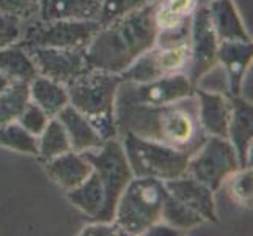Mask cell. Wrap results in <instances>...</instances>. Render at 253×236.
I'll return each mask as SVG.
<instances>
[{
    "instance_id": "cell-36",
    "label": "cell",
    "mask_w": 253,
    "mask_h": 236,
    "mask_svg": "<svg viewBox=\"0 0 253 236\" xmlns=\"http://www.w3.org/2000/svg\"><path fill=\"white\" fill-rule=\"evenodd\" d=\"M14 82L11 81V79L10 77H8V76H5V74H2V73H0V93H3L6 89H8V87H11Z\"/></svg>"
},
{
    "instance_id": "cell-17",
    "label": "cell",
    "mask_w": 253,
    "mask_h": 236,
    "mask_svg": "<svg viewBox=\"0 0 253 236\" xmlns=\"http://www.w3.org/2000/svg\"><path fill=\"white\" fill-rule=\"evenodd\" d=\"M42 164L47 177L65 192L82 185L93 172L91 164L86 161V157L73 150L52 157Z\"/></svg>"
},
{
    "instance_id": "cell-8",
    "label": "cell",
    "mask_w": 253,
    "mask_h": 236,
    "mask_svg": "<svg viewBox=\"0 0 253 236\" xmlns=\"http://www.w3.org/2000/svg\"><path fill=\"white\" fill-rule=\"evenodd\" d=\"M238 169H241V164L228 139L208 136L198 150L189 157L187 175L217 192L223 188L225 180Z\"/></svg>"
},
{
    "instance_id": "cell-24",
    "label": "cell",
    "mask_w": 253,
    "mask_h": 236,
    "mask_svg": "<svg viewBox=\"0 0 253 236\" xmlns=\"http://www.w3.org/2000/svg\"><path fill=\"white\" fill-rule=\"evenodd\" d=\"M0 73L13 82H30L38 76L32 57L22 46L16 45L0 49Z\"/></svg>"
},
{
    "instance_id": "cell-38",
    "label": "cell",
    "mask_w": 253,
    "mask_h": 236,
    "mask_svg": "<svg viewBox=\"0 0 253 236\" xmlns=\"http://www.w3.org/2000/svg\"><path fill=\"white\" fill-rule=\"evenodd\" d=\"M42 2H44V0H42Z\"/></svg>"
},
{
    "instance_id": "cell-9",
    "label": "cell",
    "mask_w": 253,
    "mask_h": 236,
    "mask_svg": "<svg viewBox=\"0 0 253 236\" xmlns=\"http://www.w3.org/2000/svg\"><path fill=\"white\" fill-rule=\"evenodd\" d=\"M197 85L192 84L186 73L164 76L148 82H127L123 81L118 87L115 104H161L176 102L195 94Z\"/></svg>"
},
{
    "instance_id": "cell-31",
    "label": "cell",
    "mask_w": 253,
    "mask_h": 236,
    "mask_svg": "<svg viewBox=\"0 0 253 236\" xmlns=\"http://www.w3.org/2000/svg\"><path fill=\"white\" fill-rule=\"evenodd\" d=\"M42 0H0V13L13 17L22 24L38 19Z\"/></svg>"
},
{
    "instance_id": "cell-29",
    "label": "cell",
    "mask_w": 253,
    "mask_h": 236,
    "mask_svg": "<svg viewBox=\"0 0 253 236\" xmlns=\"http://www.w3.org/2000/svg\"><path fill=\"white\" fill-rule=\"evenodd\" d=\"M223 186L230 198L236 205L252 209L253 203V170L250 167H241L225 180Z\"/></svg>"
},
{
    "instance_id": "cell-21",
    "label": "cell",
    "mask_w": 253,
    "mask_h": 236,
    "mask_svg": "<svg viewBox=\"0 0 253 236\" xmlns=\"http://www.w3.org/2000/svg\"><path fill=\"white\" fill-rule=\"evenodd\" d=\"M198 6V0H156L153 17L158 33L186 27Z\"/></svg>"
},
{
    "instance_id": "cell-37",
    "label": "cell",
    "mask_w": 253,
    "mask_h": 236,
    "mask_svg": "<svg viewBox=\"0 0 253 236\" xmlns=\"http://www.w3.org/2000/svg\"><path fill=\"white\" fill-rule=\"evenodd\" d=\"M209 2H211V0H198V5H206Z\"/></svg>"
},
{
    "instance_id": "cell-16",
    "label": "cell",
    "mask_w": 253,
    "mask_h": 236,
    "mask_svg": "<svg viewBox=\"0 0 253 236\" xmlns=\"http://www.w3.org/2000/svg\"><path fill=\"white\" fill-rule=\"evenodd\" d=\"M231 115L228 123V141L234 146L241 167L252 165L253 141V106L246 96H230Z\"/></svg>"
},
{
    "instance_id": "cell-15",
    "label": "cell",
    "mask_w": 253,
    "mask_h": 236,
    "mask_svg": "<svg viewBox=\"0 0 253 236\" xmlns=\"http://www.w3.org/2000/svg\"><path fill=\"white\" fill-rule=\"evenodd\" d=\"M253 58V43L250 41H220L217 49V65L225 69L228 96L242 94L249 68Z\"/></svg>"
},
{
    "instance_id": "cell-34",
    "label": "cell",
    "mask_w": 253,
    "mask_h": 236,
    "mask_svg": "<svg viewBox=\"0 0 253 236\" xmlns=\"http://www.w3.org/2000/svg\"><path fill=\"white\" fill-rule=\"evenodd\" d=\"M81 235H90V236H123L120 227L110 221V222H98V221H90L88 225H85Z\"/></svg>"
},
{
    "instance_id": "cell-18",
    "label": "cell",
    "mask_w": 253,
    "mask_h": 236,
    "mask_svg": "<svg viewBox=\"0 0 253 236\" xmlns=\"http://www.w3.org/2000/svg\"><path fill=\"white\" fill-rule=\"evenodd\" d=\"M206 6L219 41L252 40L233 0H211Z\"/></svg>"
},
{
    "instance_id": "cell-3",
    "label": "cell",
    "mask_w": 253,
    "mask_h": 236,
    "mask_svg": "<svg viewBox=\"0 0 253 236\" xmlns=\"http://www.w3.org/2000/svg\"><path fill=\"white\" fill-rule=\"evenodd\" d=\"M121 82L120 74L91 69L66 85L69 104L88 118L104 141L118 137L115 101Z\"/></svg>"
},
{
    "instance_id": "cell-35",
    "label": "cell",
    "mask_w": 253,
    "mask_h": 236,
    "mask_svg": "<svg viewBox=\"0 0 253 236\" xmlns=\"http://www.w3.org/2000/svg\"><path fill=\"white\" fill-rule=\"evenodd\" d=\"M145 235H150V236H178L182 235L181 232H178L176 229H173L169 224H165L162 221L156 222L154 225H151L150 229L146 230Z\"/></svg>"
},
{
    "instance_id": "cell-20",
    "label": "cell",
    "mask_w": 253,
    "mask_h": 236,
    "mask_svg": "<svg viewBox=\"0 0 253 236\" xmlns=\"http://www.w3.org/2000/svg\"><path fill=\"white\" fill-rule=\"evenodd\" d=\"M102 0H44L40 19H71L96 21L101 11Z\"/></svg>"
},
{
    "instance_id": "cell-6",
    "label": "cell",
    "mask_w": 253,
    "mask_h": 236,
    "mask_svg": "<svg viewBox=\"0 0 253 236\" xmlns=\"http://www.w3.org/2000/svg\"><path fill=\"white\" fill-rule=\"evenodd\" d=\"M82 154L91 164L93 172L99 177L104 186V194H106L104 208L93 221L110 222L113 221V214H115L120 195L123 194L127 183L134 178L125 148L117 137L104 141L101 146L86 150Z\"/></svg>"
},
{
    "instance_id": "cell-30",
    "label": "cell",
    "mask_w": 253,
    "mask_h": 236,
    "mask_svg": "<svg viewBox=\"0 0 253 236\" xmlns=\"http://www.w3.org/2000/svg\"><path fill=\"white\" fill-rule=\"evenodd\" d=\"M151 2L154 0H102L101 11L96 21L99 22V25H106L121 16L140 10Z\"/></svg>"
},
{
    "instance_id": "cell-5",
    "label": "cell",
    "mask_w": 253,
    "mask_h": 236,
    "mask_svg": "<svg viewBox=\"0 0 253 236\" xmlns=\"http://www.w3.org/2000/svg\"><path fill=\"white\" fill-rule=\"evenodd\" d=\"M118 139L125 148L134 177L154 178L165 183L187 175L190 154L130 133L121 134Z\"/></svg>"
},
{
    "instance_id": "cell-33",
    "label": "cell",
    "mask_w": 253,
    "mask_h": 236,
    "mask_svg": "<svg viewBox=\"0 0 253 236\" xmlns=\"http://www.w3.org/2000/svg\"><path fill=\"white\" fill-rule=\"evenodd\" d=\"M24 25L25 24L0 13V49L19 43L24 32Z\"/></svg>"
},
{
    "instance_id": "cell-13",
    "label": "cell",
    "mask_w": 253,
    "mask_h": 236,
    "mask_svg": "<svg viewBox=\"0 0 253 236\" xmlns=\"http://www.w3.org/2000/svg\"><path fill=\"white\" fill-rule=\"evenodd\" d=\"M164 185L170 195L178 198L190 209H194L203 217L205 222H219L214 200L215 192L208 188L205 183L195 180L190 175H182L179 178L165 181Z\"/></svg>"
},
{
    "instance_id": "cell-32",
    "label": "cell",
    "mask_w": 253,
    "mask_h": 236,
    "mask_svg": "<svg viewBox=\"0 0 253 236\" xmlns=\"http://www.w3.org/2000/svg\"><path fill=\"white\" fill-rule=\"evenodd\" d=\"M49 120H50V117L44 110H42L40 106H37L33 101H29L27 106L24 107L19 118H17L16 121L24 129H27L30 134H33L35 137H38L42 131H44L46 125L49 123Z\"/></svg>"
},
{
    "instance_id": "cell-2",
    "label": "cell",
    "mask_w": 253,
    "mask_h": 236,
    "mask_svg": "<svg viewBox=\"0 0 253 236\" xmlns=\"http://www.w3.org/2000/svg\"><path fill=\"white\" fill-rule=\"evenodd\" d=\"M156 0L137 11L101 25L85 54L91 69L121 74L158 41L154 24Z\"/></svg>"
},
{
    "instance_id": "cell-14",
    "label": "cell",
    "mask_w": 253,
    "mask_h": 236,
    "mask_svg": "<svg viewBox=\"0 0 253 236\" xmlns=\"http://www.w3.org/2000/svg\"><path fill=\"white\" fill-rule=\"evenodd\" d=\"M197 112L198 121L206 136L228 139V123L231 115L230 96L222 92H212L197 85Z\"/></svg>"
},
{
    "instance_id": "cell-19",
    "label": "cell",
    "mask_w": 253,
    "mask_h": 236,
    "mask_svg": "<svg viewBox=\"0 0 253 236\" xmlns=\"http://www.w3.org/2000/svg\"><path fill=\"white\" fill-rule=\"evenodd\" d=\"M57 118L66 131L73 151L84 153L86 150L98 148L104 143V139L94 129L88 118L82 115L79 110H76L71 104H68L66 107L60 110Z\"/></svg>"
},
{
    "instance_id": "cell-7",
    "label": "cell",
    "mask_w": 253,
    "mask_h": 236,
    "mask_svg": "<svg viewBox=\"0 0 253 236\" xmlns=\"http://www.w3.org/2000/svg\"><path fill=\"white\" fill-rule=\"evenodd\" d=\"M99 27L98 21H44L38 17L24 25L22 37L17 45L24 49H86Z\"/></svg>"
},
{
    "instance_id": "cell-1",
    "label": "cell",
    "mask_w": 253,
    "mask_h": 236,
    "mask_svg": "<svg viewBox=\"0 0 253 236\" xmlns=\"http://www.w3.org/2000/svg\"><path fill=\"white\" fill-rule=\"evenodd\" d=\"M115 123L118 137L130 133L148 141L173 146L190 156L208 137L198 121L195 94L161 106L117 102Z\"/></svg>"
},
{
    "instance_id": "cell-11",
    "label": "cell",
    "mask_w": 253,
    "mask_h": 236,
    "mask_svg": "<svg viewBox=\"0 0 253 236\" xmlns=\"http://www.w3.org/2000/svg\"><path fill=\"white\" fill-rule=\"evenodd\" d=\"M189 57V43H182L178 46L154 45L120 76L127 82H148L164 76L186 73Z\"/></svg>"
},
{
    "instance_id": "cell-4",
    "label": "cell",
    "mask_w": 253,
    "mask_h": 236,
    "mask_svg": "<svg viewBox=\"0 0 253 236\" xmlns=\"http://www.w3.org/2000/svg\"><path fill=\"white\" fill-rule=\"evenodd\" d=\"M165 195L167 189L162 181L134 177L118 198L113 222L120 227L123 235H145L151 225L161 221Z\"/></svg>"
},
{
    "instance_id": "cell-23",
    "label": "cell",
    "mask_w": 253,
    "mask_h": 236,
    "mask_svg": "<svg viewBox=\"0 0 253 236\" xmlns=\"http://www.w3.org/2000/svg\"><path fill=\"white\" fill-rule=\"evenodd\" d=\"M66 200L76 209L84 213L90 221L101 213L106 202V194H104V186L99 177L94 172L86 178L82 185L66 192Z\"/></svg>"
},
{
    "instance_id": "cell-25",
    "label": "cell",
    "mask_w": 253,
    "mask_h": 236,
    "mask_svg": "<svg viewBox=\"0 0 253 236\" xmlns=\"http://www.w3.org/2000/svg\"><path fill=\"white\" fill-rule=\"evenodd\" d=\"M161 221L169 224L173 229H176L181 233H187L189 230H194L202 224H205L203 217L194 209H190L178 198H174L167 192L165 200L162 203V211H161Z\"/></svg>"
},
{
    "instance_id": "cell-26",
    "label": "cell",
    "mask_w": 253,
    "mask_h": 236,
    "mask_svg": "<svg viewBox=\"0 0 253 236\" xmlns=\"http://www.w3.org/2000/svg\"><path fill=\"white\" fill-rule=\"evenodd\" d=\"M71 151L68 134L57 117L50 118L44 131L38 136V157L44 162L52 157Z\"/></svg>"
},
{
    "instance_id": "cell-12",
    "label": "cell",
    "mask_w": 253,
    "mask_h": 236,
    "mask_svg": "<svg viewBox=\"0 0 253 236\" xmlns=\"http://www.w3.org/2000/svg\"><path fill=\"white\" fill-rule=\"evenodd\" d=\"M25 50L32 57L38 76H44L63 85L91 71L85 49L33 47Z\"/></svg>"
},
{
    "instance_id": "cell-28",
    "label": "cell",
    "mask_w": 253,
    "mask_h": 236,
    "mask_svg": "<svg viewBox=\"0 0 253 236\" xmlns=\"http://www.w3.org/2000/svg\"><path fill=\"white\" fill-rule=\"evenodd\" d=\"M0 146L21 154L38 156V137L30 134L17 121L0 126Z\"/></svg>"
},
{
    "instance_id": "cell-27",
    "label": "cell",
    "mask_w": 253,
    "mask_h": 236,
    "mask_svg": "<svg viewBox=\"0 0 253 236\" xmlns=\"http://www.w3.org/2000/svg\"><path fill=\"white\" fill-rule=\"evenodd\" d=\"M29 101L30 94L27 82H14L3 93H0V126L13 123L19 118Z\"/></svg>"
},
{
    "instance_id": "cell-22",
    "label": "cell",
    "mask_w": 253,
    "mask_h": 236,
    "mask_svg": "<svg viewBox=\"0 0 253 236\" xmlns=\"http://www.w3.org/2000/svg\"><path fill=\"white\" fill-rule=\"evenodd\" d=\"M29 94L30 101L40 106L50 118L57 117L60 110L69 104L66 85L44 76H37L29 82Z\"/></svg>"
},
{
    "instance_id": "cell-10",
    "label": "cell",
    "mask_w": 253,
    "mask_h": 236,
    "mask_svg": "<svg viewBox=\"0 0 253 236\" xmlns=\"http://www.w3.org/2000/svg\"><path fill=\"white\" fill-rule=\"evenodd\" d=\"M219 38L212 27L211 17L206 5H200L190 21V37L189 47L190 57L186 69L187 77L194 85L212 71L217 66V49H219Z\"/></svg>"
}]
</instances>
